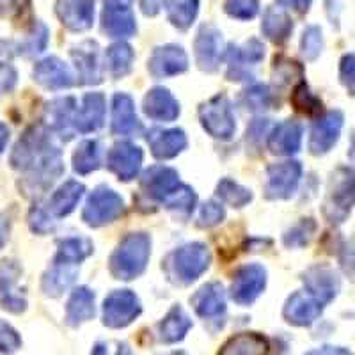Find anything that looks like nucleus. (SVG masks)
Returning <instances> with one entry per match:
<instances>
[{"instance_id":"0eeeda50","label":"nucleus","mask_w":355,"mask_h":355,"mask_svg":"<svg viewBox=\"0 0 355 355\" xmlns=\"http://www.w3.org/2000/svg\"><path fill=\"white\" fill-rule=\"evenodd\" d=\"M302 178V166L297 160L279 162L272 164L266 169L265 198L277 201V199H290L299 187Z\"/></svg>"},{"instance_id":"13d9d810","label":"nucleus","mask_w":355,"mask_h":355,"mask_svg":"<svg viewBox=\"0 0 355 355\" xmlns=\"http://www.w3.org/2000/svg\"><path fill=\"white\" fill-rule=\"evenodd\" d=\"M91 355H132L126 343H96Z\"/></svg>"},{"instance_id":"f3484780","label":"nucleus","mask_w":355,"mask_h":355,"mask_svg":"<svg viewBox=\"0 0 355 355\" xmlns=\"http://www.w3.org/2000/svg\"><path fill=\"white\" fill-rule=\"evenodd\" d=\"M180 174L166 166H153L142 174L141 190L151 201L164 202L180 185Z\"/></svg>"},{"instance_id":"ddd939ff","label":"nucleus","mask_w":355,"mask_h":355,"mask_svg":"<svg viewBox=\"0 0 355 355\" xmlns=\"http://www.w3.org/2000/svg\"><path fill=\"white\" fill-rule=\"evenodd\" d=\"M21 277V266L15 259L0 261V302L9 313L20 315L27 309V299L18 288Z\"/></svg>"},{"instance_id":"9d476101","label":"nucleus","mask_w":355,"mask_h":355,"mask_svg":"<svg viewBox=\"0 0 355 355\" xmlns=\"http://www.w3.org/2000/svg\"><path fill=\"white\" fill-rule=\"evenodd\" d=\"M227 57V73L226 77L233 82H242L252 78L249 66H256L265 57V46L259 40L252 37L243 46L231 44L226 52Z\"/></svg>"},{"instance_id":"4d7b16f0","label":"nucleus","mask_w":355,"mask_h":355,"mask_svg":"<svg viewBox=\"0 0 355 355\" xmlns=\"http://www.w3.org/2000/svg\"><path fill=\"white\" fill-rule=\"evenodd\" d=\"M28 6H31V0H0V17H20Z\"/></svg>"},{"instance_id":"72a5a7b5","label":"nucleus","mask_w":355,"mask_h":355,"mask_svg":"<svg viewBox=\"0 0 355 355\" xmlns=\"http://www.w3.org/2000/svg\"><path fill=\"white\" fill-rule=\"evenodd\" d=\"M268 341L258 332H240L227 339L218 355H266Z\"/></svg>"},{"instance_id":"3c124183","label":"nucleus","mask_w":355,"mask_h":355,"mask_svg":"<svg viewBox=\"0 0 355 355\" xmlns=\"http://www.w3.org/2000/svg\"><path fill=\"white\" fill-rule=\"evenodd\" d=\"M21 348V338L8 322L0 320V352L11 355Z\"/></svg>"},{"instance_id":"e2e57ef3","label":"nucleus","mask_w":355,"mask_h":355,"mask_svg":"<svg viewBox=\"0 0 355 355\" xmlns=\"http://www.w3.org/2000/svg\"><path fill=\"white\" fill-rule=\"evenodd\" d=\"M8 236H9V222L4 215L0 214V249L6 245V242H8Z\"/></svg>"},{"instance_id":"4be33fe9","label":"nucleus","mask_w":355,"mask_h":355,"mask_svg":"<svg viewBox=\"0 0 355 355\" xmlns=\"http://www.w3.org/2000/svg\"><path fill=\"white\" fill-rule=\"evenodd\" d=\"M101 31L109 37H130L137 31L132 8L125 4H107L101 12Z\"/></svg>"},{"instance_id":"1a4fd4ad","label":"nucleus","mask_w":355,"mask_h":355,"mask_svg":"<svg viewBox=\"0 0 355 355\" xmlns=\"http://www.w3.org/2000/svg\"><path fill=\"white\" fill-rule=\"evenodd\" d=\"M266 286V270L263 265L249 263L240 266L233 275L231 299L239 306H250Z\"/></svg>"},{"instance_id":"ea45409f","label":"nucleus","mask_w":355,"mask_h":355,"mask_svg":"<svg viewBox=\"0 0 355 355\" xmlns=\"http://www.w3.org/2000/svg\"><path fill=\"white\" fill-rule=\"evenodd\" d=\"M215 194L224 205H230L233 208H243V206L252 201V192L233 182V180H230V178H224V180L218 182Z\"/></svg>"},{"instance_id":"20e7f679","label":"nucleus","mask_w":355,"mask_h":355,"mask_svg":"<svg viewBox=\"0 0 355 355\" xmlns=\"http://www.w3.org/2000/svg\"><path fill=\"white\" fill-rule=\"evenodd\" d=\"M167 270L178 284H190L201 277L211 263L210 249L201 242L180 247L167 258Z\"/></svg>"},{"instance_id":"f03ea898","label":"nucleus","mask_w":355,"mask_h":355,"mask_svg":"<svg viewBox=\"0 0 355 355\" xmlns=\"http://www.w3.org/2000/svg\"><path fill=\"white\" fill-rule=\"evenodd\" d=\"M151 256V239L146 233H130L110 256V274L121 281H132L146 270Z\"/></svg>"},{"instance_id":"09e8293b","label":"nucleus","mask_w":355,"mask_h":355,"mask_svg":"<svg viewBox=\"0 0 355 355\" xmlns=\"http://www.w3.org/2000/svg\"><path fill=\"white\" fill-rule=\"evenodd\" d=\"M224 11L236 20H252L259 12V0H226Z\"/></svg>"},{"instance_id":"6e6552de","label":"nucleus","mask_w":355,"mask_h":355,"mask_svg":"<svg viewBox=\"0 0 355 355\" xmlns=\"http://www.w3.org/2000/svg\"><path fill=\"white\" fill-rule=\"evenodd\" d=\"M139 297L130 290H116L103 302V325L110 329H125L141 315Z\"/></svg>"},{"instance_id":"6ab92c4d","label":"nucleus","mask_w":355,"mask_h":355,"mask_svg":"<svg viewBox=\"0 0 355 355\" xmlns=\"http://www.w3.org/2000/svg\"><path fill=\"white\" fill-rule=\"evenodd\" d=\"M323 304L316 300L313 295L307 291H297L286 300L284 304L283 315L288 323L297 325V327H307L311 323H315L316 320L322 316Z\"/></svg>"},{"instance_id":"c9c22d12","label":"nucleus","mask_w":355,"mask_h":355,"mask_svg":"<svg viewBox=\"0 0 355 355\" xmlns=\"http://www.w3.org/2000/svg\"><path fill=\"white\" fill-rule=\"evenodd\" d=\"M91 252H93V242L91 240L84 239V236H68V239L59 242L53 263L80 265Z\"/></svg>"},{"instance_id":"79ce46f5","label":"nucleus","mask_w":355,"mask_h":355,"mask_svg":"<svg viewBox=\"0 0 355 355\" xmlns=\"http://www.w3.org/2000/svg\"><path fill=\"white\" fill-rule=\"evenodd\" d=\"M291 105L306 116H316V114L322 112L323 107L322 100L311 93L306 82H299L295 85L293 93H291Z\"/></svg>"},{"instance_id":"4468645a","label":"nucleus","mask_w":355,"mask_h":355,"mask_svg":"<svg viewBox=\"0 0 355 355\" xmlns=\"http://www.w3.org/2000/svg\"><path fill=\"white\" fill-rule=\"evenodd\" d=\"M189 69V57L180 44H164L151 53L148 71L153 78H169Z\"/></svg>"},{"instance_id":"4c0bfd02","label":"nucleus","mask_w":355,"mask_h":355,"mask_svg":"<svg viewBox=\"0 0 355 355\" xmlns=\"http://www.w3.org/2000/svg\"><path fill=\"white\" fill-rule=\"evenodd\" d=\"M133 59H135L133 49L128 43H125V41L110 44L105 52L107 68H109V73L114 78L126 77L132 71Z\"/></svg>"},{"instance_id":"7ed1b4c3","label":"nucleus","mask_w":355,"mask_h":355,"mask_svg":"<svg viewBox=\"0 0 355 355\" xmlns=\"http://www.w3.org/2000/svg\"><path fill=\"white\" fill-rule=\"evenodd\" d=\"M355 205V167H339L329 180L323 215L332 224H341Z\"/></svg>"},{"instance_id":"5701e85b","label":"nucleus","mask_w":355,"mask_h":355,"mask_svg":"<svg viewBox=\"0 0 355 355\" xmlns=\"http://www.w3.org/2000/svg\"><path fill=\"white\" fill-rule=\"evenodd\" d=\"M33 77L37 84L50 91H62L73 85V73L59 57H46L34 66Z\"/></svg>"},{"instance_id":"052dcab7","label":"nucleus","mask_w":355,"mask_h":355,"mask_svg":"<svg viewBox=\"0 0 355 355\" xmlns=\"http://www.w3.org/2000/svg\"><path fill=\"white\" fill-rule=\"evenodd\" d=\"M306 355H352V354L341 347H323V348H318V350L309 352V354Z\"/></svg>"},{"instance_id":"bf43d9fd","label":"nucleus","mask_w":355,"mask_h":355,"mask_svg":"<svg viewBox=\"0 0 355 355\" xmlns=\"http://www.w3.org/2000/svg\"><path fill=\"white\" fill-rule=\"evenodd\" d=\"M311 2H313V0H277L279 6L293 9V11L300 12V15H304V12L309 11Z\"/></svg>"},{"instance_id":"5fc2aeb1","label":"nucleus","mask_w":355,"mask_h":355,"mask_svg":"<svg viewBox=\"0 0 355 355\" xmlns=\"http://www.w3.org/2000/svg\"><path fill=\"white\" fill-rule=\"evenodd\" d=\"M270 130V119H254L247 128V142H250L252 146H261L263 139H268Z\"/></svg>"},{"instance_id":"338daca9","label":"nucleus","mask_w":355,"mask_h":355,"mask_svg":"<svg viewBox=\"0 0 355 355\" xmlns=\"http://www.w3.org/2000/svg\"><path fill=\"white\" fill-rule=\"evenodd\" d=\"M6 46H8V43H6V41H2V40H0V53L4 52V50H6Z\"/></svg>"},{"instance_id":"bb28decb","label":"nucleus","mask_w":355,"mask_h":355,"mask_svg":"<svg viewBox=\"0 0 355 355\" xmlns=\"http://www.w3.org/2000/svg\"><path fill=\"white\" fill-rule=\"evenodd\" d=\"M98 44L94 41H84L71 50L73 62L77 68L80 84L93 85L101 82V66L98 55Z\"/></svg>"},{"instance_id":"2f4dec72","label":"nucleus","mask_w":355,"mask_h":355,"mask_svg":"<svg viewBox=\"0 0 355 355\" xmlns=\"http://www.w3.org/2000/svg\"><path fill=\"white\" fill-rule=\"evenodd\" d=\"M192 329V320L189 318L185 311L180 306H174L173 309L164 316L160 323H158V338L162 343L173 345L182 341L189 331Z\"/></svg>"},{"instance_id":"c03bdc74","label":"nucleus","mask_w":355,"mask_h":355,"mask_svg":"<svg viewBox=\"0 0 355 355\" xmlns=\"http://www.w3.org/2000/svg\"><path fill=\"white\" fill-rule=\"evenodd\" d=\"M196 202H198V196H196L194 190L190 189V187L183 185V183H180L173 194L167 196V199L162 202V205L166 206V208H169V210L190 214V211L194 210Z\"/></svg>"},{"instance_id":"a19ab883","label":"nucleus","mask_w":355,"mask_h":355,"mask_svg":"<svg viewBox=\"0 0 355 355\" xmlns=\"http://www.w3.org/2000/svg\"><path fill=\"white\" fill-rule=\"evenodd\" d=\"M242 105L250 112H263L275 105V96L265 84H254L242 94Z\"/></svg>"},{"instance_id":"69168bd1","label":"nucleus","mask_w":355,"mask_h":355,"mask_svg":"<svg viewBox=\"0 0 355 355\" xmlns=\"http://www.w3.org/2000/svg\"><path fill=\"white\" fill-rule=\"evenodd\" d=\"M107 4H125V6H130L133 2V0H105Z\"/></svg>"},{"instance_id":"37998d69","label":"nucleus","mask_w":355,"mask_h":355,"mask_svg":"<svg viewBox=\"0 0 355 355\" xmlns=\"http://www.w3.org/2000/svg\"><path fill=\"white\" fill-rule=\"evenodd\" d=\"M46 44H49V28L43 21H36L24 43L18 46V53L20 55H36L46 49Z\"/></svg>"},{"instance_id":"de8ad7c7","label":"nucleus","mask_w":355,"mask_h":355,"mask_svg":"<svg viewBox=\"0 0 355 355\" xmlns=\"http://www.w3.org/2000/svg\"><path fill=\"white\" fill-rule=\"evenodd\" d=\"M316 233V222L313 218H302L297 226L291 227L284 234V245L286 247H304L311 242Z\"/></svg>"},{"instance_id":"a211bd4d","label":"nucleus","mask_w":355,"mask_h":355,"mask_svg":"<svg viewBox=\"0 0 355 355\" xmlns=\"http://www.w3.org/2000/svg\"><path fill=\"white\" fill-rule=\"evenodd\" d=\"M55 15L73 33H84L93 27L94 0H57Z\"/></svg>"},{"instance_id":"e433bc0d","label":"nucleus","mask_w":355,"mask_h":355,"mask_svg":"<svg viewBox=\"0 0 355 355\" xmlns=\"http://www.w3.org/2000/svg\"><path fill=\"white\" fill-rule=\"evenodd\" d=\"M171 24L180 31H187L198 18L199 0H164L162 2Z\"/></svg>"},{"instance_id":"7c9ffc66","label":"nucleus","mask_w":355,"mask_h":355,"mask_svg":"<svg viewBox=\"0 0 355 355\" xmlns=\"http://www.w3.org/2000/svg\"><path fill=\"white\" fill-rule=\"evenodd\" d=\"M94 293L89 288L78 286L73 290L66 306V323L69 327H78L82 323L94 318Z\"/></svg>"},{"instance_id":"864d4df0","label":"nucleus","mask_w":355,"mask_h":355,"mask_svg":"<svg viewBox=\"0 0 355 355\" xmlns=\"http://www.w3.org/2000/svg\"><path fill=\"white\" fill-rule=\"evenodd\" d=\"M28 224H31L34 233H49L53 227V217L44 208L34 206L28 214Z\"/></svg>"},{"instance_id":"39448f33","label":"nucleus","mask_w":355,"mask_h":355,"mask_svg":"<svg viewBox=\"0 0 355 355\" xmlns=\"http://www.w3.org/2000/svg\"><path fill=\"white\" fill-rule=\"evenodd\" d=\"M123 214H125V201L121 196L109 187L101 185L94 189L93 194L87 198L82 218L87 226L100 227L117 220Z\"/></svg>"},{"instance_id":"dca6fc26","label":"nucleus","mask_w":355,"mask_h":355,"mask_svg":"<svg viewBox=\"0 0 355 355\" xmlns=\"http://www.w3.org/2000/svg\"><path fill=\"white\" fill-rule=\"evenodd\" d=\"M302 281L307 293L313 295L323 306L332 302L341 290V279L338 272L329 266H311L309 270L304 272Z\"/></svg>"},{"instance_id":"680f3d73","label":"nucleus","mask_w":355,"mask_h":355,"mask_svg":"<svg viewBox=\"0 0 355 355\" xmlns=\"http://www.w3.org/2000/svg\"><path fill=\"white\" fill-rule=\"evenodd\" d=\"M141 8L146 17H155L160 11V2L158 0H141Z\"/></svg>"},{"instance_id":"6e6d98bb","label":"nucleus","mask_w":355,"mask_h":355,"mask_svg":"<svg viewBox=\"0 0 355 355\" xmlns=\"http://www.w3.org/2000/svg\"><path fill=\"white\" fill-rule=\"evenodd\" d=\"M18 84L17 68L9 62H0V94L11 93Z\"/></svg>"},{"instance_id":"f704fd0d","label":"nucleus","mask_w":355,"mask_h":355,"mask_svg":"<svg viewBox=\"0 0 355 355\" xmlns=\"http://www.w3.org/2000/svg\"><path fill=\"white\" fill-rule=\"evenodd\" d=\"M78 268L77 265H62V263H53V266L50 268L46 274L43 275V288L44 295L49 297H61L77 279Z\"/></svg>"},{"instance_id":"0e129e2a","label":"nucleus","mask_w":355,"mask_h":355,"mask_svg":"<svg viewBox=\"0 0 355 355\" xmlns=\"http://www.w3.org/2000/svg\"><path fill=\"white\" fill-rule=\"evenodd\" d=\"M8 141H9V128H8V125H4V123H0V155L4 153L6 146H8Z\"/></svg>"},{"instance_id":"cd10ccee","label":"nucleus","mask_w":355,"mask_h":355,"mask_svg":"<svg viewBox=\"0 0 355 355\" xmlns=\"http://www.w3.org/2000/svg\"><path fill=\"white\" fill-rule=\"evenodd\" d=\"M112 132L116 135L132 137L142 132V125L139 121L135 105L130 94L117 93L112 98Z\"/></svg>"},{"instance_id":"49530a36","label":"nucleus","mask_w":355,"mask_h":355,"mask_svg":"<svg viewBox=\"0 0 355 355\" xmlns=\"http://www.w3.org/2000/svg\"><path fill=\"white\" fill-rule=\"evenodd\" d=\"M272 71H274V78L279 85H288L295 80H300L304 75L302 66L286 57H275Z\"/></svg>"},{"instance_id":"423d86ee","label":"nucleus","mask_w":355,"mask_h":355,"mask_svg":"<svg viewBox=\"0 0 355 355\" xmlns=\"http://www.w3.org/2000/svg\"><path fill=\"white\" fill-rule=\"evenodd\" d=\"M199 119L206 132L218 141H230L234 135L236 123L226 94H217L199 109Z\"/></svg>"},{"instance_id":"aec40b11","label":"nucleus","mask_w":355,"mask_h":355,"mask_svg":"<svg viewBox=\"0 0 355 355\" xmlns=\"http://www.w3.org/2000/svg\"><path fill=\"white\" fill-rule=\"evenodd\" d=\"M105 96L101 93H87L75 110V132L91 133L100 130L105 123Z\"/></svg>"},{"instance_id":"a18cd8bd","label":"nucleus","mask_w":355,"mask_h":355,"mask_svg":"<svg viewBox=\"0 0 355 355\" xmlns=\"http://www.w3.org/2000/svg\"><path fill=\"white\" fill-rule=\"evenodd\" d=\"M323 33L318 25H309L300 40V52L306 61H316L323 50Z\"/></svg>"},{"instance_id":"c756f323","label":"nucleus","mask_w":355,"mask_h":355,"mask_svg":"<svg viewBox=\"0 0 355 355\" xmlns=\"http://www.w3.org/2000/svg\"><path fill=\"white\" fill-rule=\"evenodd\" d=\"M84 192L85 187L82 185V183L75 182V180H69V182L62 183V185L53 192L52 198L46 202V208H44V210L49 211V214L55 218L66 217V215H69L75 208H77Z\"/></svg>"},{"instance_id":"a878e982","label":"nucleus","mask_w":355,"mask_h":355,"mask_svg":"<svg viewBox=\"0 0 355 355\" xmlns=\"http://www.w3.org/2000/svg\"><path fill=\"white\" fill-rule=\"evenodd\" d=\"M302 133L304 128L299 121L295 119H286V121L279 123L277 126L270 130L268 133V148L272 153L284 155L290 157L300 150L302 146Z\"/></svg>"},{"instance_id":"9b49d317","label":"nucleus","mask_w":355,"mask_h":355,"mask_svg":"<svg viewBox=\"0 0 355 355\" xmlns=\"http://www.w3.org/2000/svg\"><path fill=\"white\" fill-rule=\"evenodd\" d=\"M194 53L196 62L202 71H217L222 57H224V40H222V33L215 25H201L194 41Z\"/></svg>"},{"instance_id":"774afa93","label":"nucleus","mask_w":355,"mask_h":355,"mask_svg":"<svg viewBox=\"0 0 355 355\" xmlns=\"http://www.w3.org/2000/svg\"><path fill=\"white\" fill-rule=\"evenodd\" d=\"M352 153H355V135H354V141H352Z\"/></svg>"},{"instance_id":"58836bf2","label":"nucleus","mask_w":355,"mask_h":355,"mask_svg":"<svg viewBox=\"0 0 355 355\" xmlns=\"http://www.w3.org/2000/svg\"><path fill=\"white\" fill-rule=\"evenodd\" d=\"M101 167V146L98 141H82L73 153V169L75 173L91 174Z\"/></svg>"},{"instance_id":"393cba45","label":"nucleus","mask_w":355,"mask_h":355,"mask_svg":"<svg viewBox=\"0 0 355 355\" xmlns=\"http://www.w3.org/2000/svg\"><path fill=\"white\" fill-rule=\"evenodd\" d=\"M75 110H77V100L71 96L57 98V100L50 101L46 109H44V117L49 121L50 130L59 133L62 139L69 141L75 135Z\"/></svg>"},{"instance_id":"2eb2a0df","label":"nucleus","mask_w":355,"mask_h":355,"mask_svg":"<svg viewBox=\"0 0 355 355\" xmlns=\"http://www.w3.org/2000/svg\"><path fill=\"white\" fill-rule=\"evenodd\" d=\"M144 153L132 142H117L107 151V167L123 182H132L141 171Z\"/></svg>"},{"instance_id":"8fccbe9b","label":"nucleus","mask_w":355,"mask_h":355,"mask_svg":"<svg viewBox=\"0 0 355 355\" xmlns=\"http://www.w3.org/2000/svg\"><path fill=\"white\" fill-rule=\"evenodd\" d=\"M226 217V210L220 202L208 201L201 206L198 215V226L199 227H214L217 226L218 222L224 220Z\"/></svg>"},{"instance_id":"412c9836","label":"nucleus","mask_w":355,"mask_h":355,"mask_svg":"<svg viewBox=\"0 0 355 355\" xmlns=\"http://www.w3.org/2000/svg\"><path fill=\"white\" fill-rule=\"evenodd\" d=\"M146 141L150 144L153 157L158 160H171V158L178 157L182 151H185L187 144H189L185 132L180 128H153L148 132Z\"/></svg>"},{"instance_id":"c85d7f7f","label":"nucleus","mask_w":355,"mask_h":355,"mask_svg":"<svg viewBox=\"0 0 355 355\" xmlns=\"http://www.w3.org/2000/svg\"><path fill=\"white\" fill-rule=\"evenodd\" d=\"M192 306H194L198 316L205 320L220 318L226 313V293L220 283H208L196 291L192 297Z\"/></svg>"},{"instance_id":"473e14b6","label":"nucleus","mask_w":355,"mask_h":355,"mask_svg":"<svg viewBox=\"0 0 355 355\" xmlns=\"http://www.w3.org/2000/svg\"><path fill=\"white\" fill-rule=\"evenodd\" d=\"M261 33L266 40L275 44H283L293 33V20L277 8H266L261 21Z\"/></svg>"},{"instance_id":"f8f14e48","label":"nucleus","mask_w":355,"mask_h":355,"mask_svg":"<svg viewBox=\"0 0 355 355\" xmlns=\"http://www.w3.org/2000/svg\"><path fill=\"white\" fill-rule=\"evenodd\" d=\"M345 117L339 110H329L316 119L311 128L309 151L315 157H323L338 144Z\"/></svg>"},{"instance_id":"b1692460","label":"nucleus","mask_w":355,"mask_h":355,"mask_svg":"<svg viewBox=\"0 0 355 355\" xmlns=\"http://www.w3.org/2000/svg\"><path fill=\"white\" fill-rule=\"evenodd\" d=\"M142 110L150 119L160 123L176 121L180 116V103L166 87H153L142 101Z\"/></svg>"},{"instance_id":"603ef678","label":"nucleus","mask_w":355,"mask_h":355,"mask_svg":"<svg viewBox=\"0 0 355 355\" xmlns=\"http://www.w3.org/2000/svg\"><path fill=\"white\" fill-rule=\"evenodd\" d=\"M339 78L348 94L355 96V53H348L339 62Z\"/></svg>"},{"instance_id":"f257e3e1","label":"nucleus","mask_w":355,"mask_h":355,"mask_svg":"<svg viewBox=\"0 0 355 355\" xmlns=\"http://www.w3.org/2000/svg\"><path fill=\"white\" fill-rule=\"evenodd\" d=\"M11 166L25 174V180L40 194L64 173L61 150L43 126H31L17 142L11 153Z\"/></svg>"}]
</instances>
